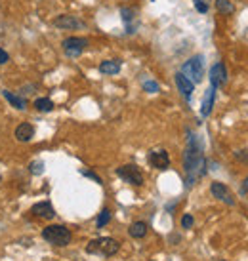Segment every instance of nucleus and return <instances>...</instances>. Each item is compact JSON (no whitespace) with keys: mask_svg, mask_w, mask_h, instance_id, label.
<instances>
[{"mask_svg":"<svg viewBox=\"0 0 248 261\" xmlns=\"http://www.w3.org/2000/svg\"><path fill=\"white\" fill-rule=\"evenodd\" d=\"M205 159H203V147L195 138H191L187 151H185V172H187V187H191L195 179H197V172L203 175L205 174Z\"/></svg>","mask_w":248,"mask_h":261,"instance_id":"1","label":"nucleus"},{"mask_svg":"<svg viewBox=\"0 0 248 261\" xmlns=\"http://www.w3.org/2000/svg\"><path fill=\"white\" fill-rule=\"evenodd\" d=\"M118 244L115 239H111V237H102V239H95L92 242H88L86 246V252L92 255H103V257H111V255H115L118 252Z\"/></svg>","mask_w":248,"mask_h":261,"instance_id":"2","label":"nucleus"},{"mask_svg":"<svg viewBox=\"0 0 248 261\" xmlns=\"http://www.w3.org/2000/svg\"><path fill=\"white\" fill-rule=\"evenodd\" d=\"M42 239L54 246H67L73 239V234L63 225H48V227H44Z\"/></svg>","mask_w":248,"mask_h":261,"instance_id":"3","label":"nucleus"},{"mask_svg":"<svg viewBox=\"0 0 248 261\" xmlns=\"http://www.w3.org/2000/svg\"><path fill=\"white\" fill-rule=\"evenodd\" d=\"M182 73L193 82L199 84L201 80L205 79V58L203 56H193L191 59H187L182 67Z\"/></svg>","mask_w":248,"mask_h":261,"instance_id":"4","label":"nucleus"},{"mask_svg":"<svg viewBox=\"0 0 248 261\" xmlns=\"http://www.w3.org/2000/svg\"><path fill=\"white\" fill-rule=\"evenodd\" d=\"M117 175L130 185H136V187L143 185V174L136 164H126V166L117 168Z\"/></svg>","mask_w":248,"mask_h":261,"instance_id":"5","label":"nucleus"},{"mask_svg":"<svg viewBox=\"0 0 248 261\" xmlns=\"http://www.w3.org/2000/svg\"><path fill=\"white\" fill-rule=\"evenodd\" d=\"M63 51H65L69 58H79L82 51L88 48V40L81 37H69L63 40Z\"/></svg>","mask_w":248,"mask_h":261,"instance_id":"6","label":"nucleus"},{"mask_svg":"<svg viewBox=\"0 0 248 261\" xmlns=\"http://www.w3.org/2000/svg\"><path fill=\"white\" fill-rule=\"evenodd\" d=\"M147 160H149V164L155 170H168V166H170V156H168V152L164 149H155V151H151Z\"/></svg>","mask_w":248,"mask_h":261,"instance_id":"7","label":"nucleus"},{"mask_svg":"<svg viewBox=\"0 0 248 261\" xmlns=\"http://www.w3.org/2000/svg\"><path fill=\"white\" fill-rule=\"evenodd\" d=\"M210 191H212V195L216 196L218 200H221V202L229 204V206H233V204H235V198H233V195H231V191H229L224 183L214 181L210 185Z\"/></svg>","mask_w":248,"mask_h":261,"instance_id":"8","label":"nucleus"},{"mask_svg":"<svg viewBox=\"0 0 248 261\" xmlns=\"http://www.w3.org/2000/svg\"><path fill=\"white\" fill-rule=\"evenodd\" d=\"M227 82V69L224 63H216V65L210 69V84L212 86H226Z\"/></svg>","mask_w":248,"mask_h":261,"instance_id":"9","label":"nucleus"},{"mask_svg":"<svg viewBox=\"0 0 248 261\" xmlns=\"http://www.w3.org/2000/svg\"><path fill=\"white\" fill-rule=\"evenodd\" d=\"M54 25L58 29H81V27H84V23L81 19H77L75 15H59L54 19Z\"/></svg>","mask_w":248,"mask_h":261,"instance_id":"10","label":"nucleus"},{"mask_svg":"<svg viewBox=\"0 0 248 261\" xmlns=\"http://www.w3.org/2000/svg\"><path fill=\"white\" fill-rule=\"evenodd\" d=\"M176 86H178V90L182 92V95L185 99H191V94H193V90H195V84H193L183 73H176Z\"/></svg>","mask_w":248,"mask_h":261,"instance_id":"11","label":"nucleus"},{"mask_svg":"<svg viewBox=\"0 0 248 261\" xmlns=\"http://www.w3.org/2000/svg\"><path fill=\"white\" fill-rule=\"evenodd\" d=\"M33 216H37L40 219H52L56 216V210H54V206H52L48 200H44V202H37L33 206Z\"/></svg>","mask_w":248,"mask_h":261,"instance_id":"12","label":"nucleus"},{"mask_svg":"<svg viewBox=\"0 0 248 261\" xmlns=\"http://www.w3.org/2000/svg\"><path fill=\"white\" fill-rule=\"evenodd\" d=\"M14 136L17 141H21V143H27V141H31L33 139V136H35V128H33V124L29 122H21L17 128H15Z\"/></svg>","mask_w":248,"mask_h":261,"instance_id":"13","label":"nucleus"},{"mask_svg":"<svg viewBox=\"0 0 248 261\" xmlns=\"http://www.w3.org/2000/svg\"><path fill=\"white\" fill-rule=\"evenodd\" d=\"M214 97H216V86H212L206 90L205 99H203V109H201V115L203 116H210L212 113V105H214Z\"/></svg>","mask_w":248,"mask_h":261,"instance_id":"14","label":"nucleus"},{"mask_svg":"<svg viewBox=\"0 0 248 261\" xmlns=\"http://www.w3.org/2000/svg\"><path fill=\"white\" fill-rule=\"evenodd\" d=\"M122 69V63L118 59H107L100 63V73L102 74H117Z\"/></svg>","mask_w":248,"mask_h":261,"instance_id":"15","label":"nucleus"},{"mask_svg":"<svg viewBox=\"0 0 248 261\" xmlns=\"http://www.w3.org/2000/svg\"><path fill=\"white\" fill-rule=\"evenodd\" d=\"M147 223L145 221H136V223L130 225V229H128V232H130L132 239H143L147 234Z\"/></svg>","mask_w":248,"mask_h":261,"instance_id":"16","label":"nucleus"},{"mask_svg":"<svg viewBox=\"0 0 248 261\" xmlns=\"http://www.w3.org/2000/svg\"><path fill=\"white\" fill-rule=\"evenodd\" d=\"M120 14H122V21L126 23V29H128V33H134V29H136V27L132 25V21L136 19V14H138V12H136L134 8H122V10H120Z\"/></svg>","mask_w":248,"mask_h":261,"instance_id":"17","label":"nucleus"},{"mask_svg":"<svg viewBox=\"0 0 248 261\" xmlns=\"http://www.w3.org/2000/svg\"><path fill=\"white\" fill-rule=\"evenodd\" d=\"M2 94H4V97H6V101H10V105L15 107V109L23 111L25 107H27V101L23 99L21 95H14L12 92H2Z\"/></svg>","mask_w":248,"mask_h":261,"instance_id":"18","label":"nucleus"},{"mask_svg":"<svg viewBox=\"0 0 248 261\" xmlns=\"http://www.w3.org/2000/svg\"><path fill=\"white\" fill-rule=\"evenodd\" d=\"M35 109L40 113H50L54 109V101L50 97H38V99H35Z\"/></svg>","mask_w":248,"mask_h":261,"instance_id":"19","label":"nucleus"},{"mask_svg":"<svg viewBox=\"0 0 248 261\" xmlns=\"http://www.w3.org/2000/svg\"><path fill=\"white\" fill-rule=\"evenodd\" d=\"M216 8H218L219 14H226V15L235 14V6L231 4V0H216Z\"/></svg>","mask_w":248,"mask_h":261,"instance_id":"20","label":"nucleus"},{"mask_svg":"<svg viewBox=\"0 0 248 261\" xmlns=\"http://www.w3.org/2000/svg\"><path fill=\"white\" fill-rule=\"evenodd\" d=\"M111 221V212L107 210V208H103L102 214L97 216V221H95V225H97V229H102V227H105V225Z\"/></svg>","mask_w":248,"mask_h":261,"instance_id":"21","label":"nucleus"},{"mask_svg":"<svg viewBox=\"0 0 248 261\" xmlns=\"http://www.w3.org/2000/svg\"><path fill=\"white\" fill-rule=\"evenodd\" d=\"M44 172V162H31V174H35V175H40Z\"/></svg>","mask_w":248,"mask_h":261,"instance_id":"22","label":"nucleus"},{"mask_svg":"<svg viewBox=\"0 0 248 261\" xmlns=\"http://www.w3.org/2000/svg\"><path fill=\"white\" fill-rule=\"evenodd\" d=\"M143 90H147V92L155 94V92H159V84H157V82H153V80H145V82H143Z\"/></svg>","mask_w":248,"mask_h":261,"instance_id":"23","label":"nucleus"},{"mask_svg":"<svg viewBox=\"0 0 248 261\" xmlns=\"http://www.w3.org/2000/svg\"><path fill=\"white\" fill-rule=\"evenodd\" d=\"M182 227L183 229H191L193 227V216L191 214H185L182 218Z\"/></svg>","mask_w":248,"mask_h":261,"instance_id":"24","label":"nucleus"},{"mask_svg":"<svg viewBox=\"0 0 248 261\" xmlns=\"http://www.w3.org/2000/svg\"><path fill=\"white\" fill-rule=\"evenodd\" d=\"M195 8H197L201 14H206V12H208V6H206V2H203V0H195Z\"/></svg>","mask_w":248,"mask_h":261,"instance_id":"25","label":"nucleus"},{"mask_svg":"<svg viewBox=\"0 0 248 261\" xmlns=\"http://www.w3.org/2000/svg\"><path fill=\"white\" fill-rule=\"evenodd\" d=\"M8 61H10V56H8L4 50H0V63L4 65V63H8Z\"/></svg>","mask_w":248,"mask_h":261,"instance_id":"26","label":"nucleus"},{"mask_svg":"<svg viewBox=\"0 0 248 261\" xmlns=\"http://www.w3.org/2000/svg\"><path fill=\"white\" fill-rule=\"evenodd\" d=\"M82 175H86V177H92V179H94V181L102 183V179H100V177H97V175H95L94 172H82Z\"/></svg>","mask_w":248,"mask_h":261,"instance_id":"27","label":"nucleus"},{"mask_svg":"<svg viewBox=\"0 0 248 261\" xmlns=\"http://www.w3.org/2000/svg\"><path fill=\"white\" fill-rule=\"evenodd\" d=\"M235 156H237V159H239V160H244V162H248V151L237 152V154H235Z\"/></svg>","mask_w":248,"mask_h":261,"instance_id":"28","label":"nucleus"},{"mask_svg":"<svg viewBox=\"0 0 248 261\" xmlns=\"http://www.w3.org/2000/svg\"><path fill=\"white\" fill-rule=\"evenodd\" d=\"M248 193V177L244 179V183H242V189H241V195H246Z\"/></svg>","mask_w":248,"mask_h":261,"instance_id":"29","label":"nucleus"}]
</instances>
